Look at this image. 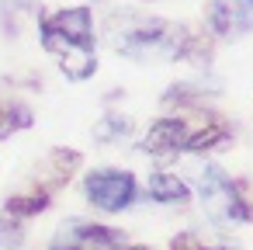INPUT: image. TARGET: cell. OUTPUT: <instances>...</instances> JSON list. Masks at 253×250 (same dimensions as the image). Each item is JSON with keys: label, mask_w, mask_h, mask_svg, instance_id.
Segmentation results:
<instances>
[{"label": "cell", "mask_w": 253, "mask_h": 250, "mask_svg": "<svg viewBox=\"0 0 253 250\" xmlns=\"http://www.w3.org/2000/svg\"><path fill=\"white\" fill-rule=\"evenodd\" d=\"M108 35L122 56H132L139 63H160V59H187V63H208L211 42L208 35H198L184 25L163 21V18H139L132 11L111 18Z\"/></svg>", "instance_id": "6da1fadb"}, {"label": "cell", "mask_w": 253, "mask_h": 250, "mask_svg": "<svg viewBox=\"0 0 253 250\" xmlns=\"http://www.w3.org/2000/svg\"><path fill=\"white\" fill-rule=\"evenodd\" d=\"M39 39H42V49L59 63L63 77H70V80H90V77H94V70H97L94 39L66 35V32H59L45 14H39Z\"/></svg>", "instance_id": "7a4b0ae2"}, {"label": "cell", "mask_w": 253, "mask_h": 250, "mask_svg": "<svg viewBox=\"0 0 253 250\" xmlns=\"http://www.w3.org/2000/svg\"><path fill=\"white\" fill-rule=\"evenodd\" d=\"M201 188V205L211 219L218 222H250L253 219V201L246 195V184L232 181L225 170L208 167L198 181Z\"/></svg>", "instance_id": "3957f363"}, {"label": "cell", "mask_w": 253, "mask_h": 250, "mask_svg": "<svg viewBox=\"0 0 253 250\" xmlns=\"http://www.w3.org/2000/svg\"><path fill=\"white\" fill-rule=\"evenodd\" d=\"M84 195L104 212H122L135 198V177L118 167H101L84 177Z\"/></svg>", "instance_id": "277c9868"}, {"label": "cell", "mask_w": 253, "mask_h": 250, "mask_svg": "<svg viewBox=\"0 0 253 250\" xmlns=\"http://www.w3.org/2000/svg\"><path fill=\"white\" fill-rule=\"evenodd\" d=\"M49 250H125V233L97 222H63Z\"/></svg>", "instance_id": "5b68a950"}, {"label": "cell", "mask_w": 253, "mask_h": 250, "mask_svg": "<svg viewBox=\"0 0 253 250\" xmlns=\"http://www.w3.org/2000/svg\"><path fill=\"white\" fill-rule=\"evenodd\" d=\"M194 129V118L191 115H173V118H160L149 125V132L139 139V153L146 156H160V160H170L184 150L187 136Z\"/></svg>", "instance_id": "8992f818"}, {"label": "cell", "mask_w": 253, "mask_h": 250, "mask_svg": "<svg viewBox=\"0 0 253 250\" xmlns=\"http://www.w3.org/2000/svg\"><path fill=\"white\" fill-rule=\"evenodd\" d=\"M80 150H52L49 156H45V163L39 167V181L35 184H42L45 191H52V188H59V184H66L77 170H80Z\"/></svg>", "instance_id": "52a82bcc"}, {"label": "cell", "mask_w": 253, "mask_h": 250, "mask_svg": "<svg viewBox=\"0 0 253 250\" xmlns=\"http://www.w3.org/2000/svg\"><path fill=\"white\" fill-rule=\"evenodd\" d=\"M149 198L160 201V205H187V201H191V188H187L177 174L160 170V174L149 177Z\"/></svg>", "instance_id": "ba28073f"}, {"label": "cell", "mask_w": 253, "mask_h": 250, "mask_svg": "<svg viewBox=\"0 0 253 250\" xmlns=\"http://www.w3.org/2000/svg\"><path fill=\"white\" fill-rule=\"evenodd\" d=\"M49 198H52V191H45L42 184H32L28 191L11 195V198L4 201V212H7V215H14V219H28V215L45 212V208H49Z\"/></svg>", "instance_id": "9c48e42d"}, {"label": "cell", "mask_w": 253, "mask_h": 250, "mask_svg": "<svg viewBox=\"0 0 253 250\" xmlns=\"http://www.w3.org/2000/svg\"><path fill=\"white\" fill-rule=\"evenodd\" d=\"M35 115L25 101H14V98H0V139H7L14 132H25L32 129Z\"/></svg>", "instance_id": "30bf717a"}, {"label": "cell", "mask_w": 253, "mask_h": 250, "mask_svg": "<svg viewBox=\"0 0 253 250\" xmlns=\"http://www.w3.org/2000/svg\"><path fill=\"white\" fill-rule=\"evenodd\" d=\"M132 132H135L132 118L128 115H115V111H108L94 125V139H101V143H125V139H132Z\"/></svg>", "instance_id": "8fae6325"}, {"label": "cell", "mask_w": 253, "mask_h": 250, "mask_svg": "<svg viewBox=\"0 0 253 250\" xmlns=\"http://www.w3.org/2000/svg\"><path fill=\"white\" fill-rule=\"evenodd\" d=\"M25 243V226L14 215H0V250H18Z\"/></svg>", "instance_id": "7c38bea8"}, {"label": "cell", "mask_w": 253, "mask_h": 250, "mask_svg": "<svg viewBox=\"0 0 253 250\" xmlns=\"http://www.w3.org/2000/svg\"><path fill=\"white\" fill-rule=\"evenodd\" d=\"M170 250H208V247H205L198 236H191V233H180V236H173Z\"/></svg>", "instance_id": "4fadbf2b"}, {"label": "cell", "mask_w": 253, "mask_h": 250, "mask_svg": "<svg viewBox=\"0 0 253 250\" xmlns=\"http://www.w3.org/2000/svg\"><path fill=\"white\" fill-rule=\"evenodd\" d=\"M0 4H4V14H25L35 0H0Z\"/></svg>", "instance_id": "5bb4252c"}, {"label": "cell", "mask_w": 253, "mask_h": 250, "mask_svg": "<svg viewBox=\"0 0 253 250\" xmlns=\"http://www.w3.org/2000/svg\"><path fill=\"white\" fill-rule=\"evenodd\" d=\"M232 4H236V11H239V14H243L246 21L253 18V0H232Z\"/></svg>", "instance_id": "9a60e30c"}, {"label": "cell", "mask_w": 253, "mask_h": 250, "mask_svg": "<svg viewBox=\"0 0 253 250\" xmlns=\"http://www.w3.org/2000/svg\"><path fill=\"white\" fill-rule=\"evenodd\" d=\"M125 250H146V247H125Z\"/></svg>", "instance_id": "2e32d148"}]
</instances>
